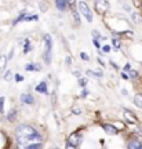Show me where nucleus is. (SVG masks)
<instances>
[{"instance_id": "72a5a7b5", "label": "nucleus", "mask_w": 142, "mask_h": 149, "mask_svg": "<svg viewBox=\"0 0 142 149\" xmlns=\"http://www.w3.org/2000/svg\"><path fill=\"white\" fill-rule=\"evenodd\" d=\"M53 149H58V148H53Z\"/></svg>"}, {"instance_id": "5701e85b", "label": "nucleus", "mask_w": 142, "mask_h": 149, "mask_svg": "<svg viewBox=\"0 0 142 149\" xmlns=\"http://www.w3.org/2000/svg\"><path fill=\"white\" fill-rule=\"evenodd\" d=\"M80 57L84 59V61H88V55H87L86 53H81V54H80Z\"/></svg>"}, {"instance_id": "7c9ffc66", "label": "nucleus", "mask_w": 142, "mask_h": 149, "mask_svg": "<svg viewBox=\"0 0 142 149\" xmlns=\"http://www.w3.org/2000/svg\"><path fill=\"white\" fill-rule=\"evenodd\" d=\"M13 54H14V50H11V53H10V55H8V57H7V58L10 59V58H13Z\"/></svg>"}, {"instance_id": "bb28decb", "label": "nucleus", "mask_w": 142, "mask_h": 149, "mask_svg": "<svg viewBox=\"0 0 142 149\" xmlns=\"http://www.w3.org/2000/svg\"><path fill=\"white\" fill-rule=\"evenodd\" d=\"M121 77H123V79H124V80H127V79H128V77H130V76H128V74H127V73H124V72H123V73H121Z\"/></svg>"}, {"instance_id": "f03ea898", "label": "nucleus", "mask_w": 142, "mask_h": 149, "mask_svg": "<svg viewBox=\"0 0 142 149\" xmlns=\"http://www.w3.org/2000/svg\"><path fill=\"white\" fill-rule=\"evenodd\" d=\"M44 42H46V53H44V59L47 64H51V48H53V42H51V36L46 35L44 36Z\"/></svg>"}, {"instance_id": "b1692460", "label": "nucleus", "mask_w": 142, "mask_h": 149, "mask_svg": "<svg viewBox=\"0 0 142 149\" xmlns=\"http://www.w3.org/2000/svg\"><path fill=\"white\" fill-rule=\"evenodd\" d=\"M15 80H17V81H22V80H24V77H22L21 74H15Z\"/></svg>"}, {"instance_id": "c756f323", "label": "nucleus", "mask_w": 142, "mask_h": 149, "mask_svg": "<svg viewBox=\"0 0 142 149\" xmlns=\"http://www.w3.org/2000/svg\"><path fill=\"white\" fill-rule=\"evenodd\" d=\"M66 64H68V65H70V64H72V59L69 58V57H68V58H66Z\"/></svg>"}, {"instance_id": "4468645a", "label": "nucleus", "mask_w": 142, "mask_h": 149, "mask_svg": "<svg viewBox=\"0 0 142 149\" xmlns=\"http://www.w3.org/2000/svg\"><path fill=\"white\" fill-rule=\"evenodd\" d=\"M134 104L137 105V107L142 108V97L141 95H137L135 98H134Z\"/></svg>"}, {"instance_id": "c85d7f7f", "label": "nucleus", "mask_w": 142, "mask_h": 149, "mask_svg": "<svg viewBox=\"0 0 142 149\" xmlns=\"http://www.w3.org/2000/svg\"><path fill=\"white\" fill-rule=\"evenodd\" d=\"M131 69V66H130V64H127L126 66H124V70H130Z\"/></svg>"}, {"instance_id": "f704fd0d", "label": "nucleus", "mask_w": 142, "mask_h": 149, "mask_svg": "<svg viewBox=\"0 0 142 149\" xmlns=\"http://www.w3.org/2000/svg\"><path fill=\"white\" fill-rule=\"evenodd\" d=\"M141 149H142V145H141Z\"/></svg>"}, {"instance_id": "f3484780", "label": "nucleus", "mask_w": 142, "mask_h": 149, "mask_svg": "<svg viewBox=\"0 0 142 149\" xmlns=\"http://www.w3.org/2000/svg\"><path fill=\"white\" fill-rule=\"evenodd\" d=\"M13 79V72L11 70H7L4 74V80H7V81H10V80Z\"/></svg>"}, {"instance_id": "39448f33", "label": "nucleus", "mask_w": 142, "mask_h": 149, "mask_svg": "<svg viewBox=\"0 0 142 149\" xmlns=\"http://www.w3.org/2000/svg\"><path fill=\"white\" fill-rule=\"evenodd\" d=\"M69 4H70L69 1H63V0H58V1H55V6H57V8L59 11H65L66 8H68Z\"/></svg>"}, {"instance_id": "1a4fd4ad", "label": "nucleus", "mask_w": 142, "mask_h": 149, "mask_svg": "<svg viewBox=\"0 0 142 149\" xmlns=\"http://www.w3.org/2000/svg\"><path fill=\"white\" fill-rule=\"evenodd\" d=\"M141 145H142L141 141L132 139V141H130V144H128V149H141Z\"/></svg>"}, {"instance_id": "f8f14e48", "label": "nucleus", "mask_w": 142, "mask_h": 149, "mask_svg": "<svg viewBox=\"0 0 142 149\" xmlns=\"http://www.w3.org/2000/svg\"><path fill=\"white\" fill-rule=\"evenodd\" d=\"M25 69L26 70H40L42 69V66L37 64H28L26 66H25Z\"/></svg>"}, {"instance_id": "6e6552de", "label": "nucleus", "mask_w": 142, "mask_h": 149, "mask_svg": "<svg viewBox=\"0 0 142 149\" xmlns=\"http://www.w3.org/2000/svg\"><path fill=\"white\" fill-rule=\"evenodd\" d=\"M102 128L105 130L108 134H111V135H115V134H117V130H116V127H113L112 124H104L102 126Z\"/></svg>"}, {"instance_id": "2f4dec72", "label": "nucleus", "mask_w": 142, "mask_h": 149, "mask_svg": "<svg viewBox=\"0 0 142 149\" xmlns=\"http://www.w3.org/2000/svg\"><path fill=\"white\" fill-rule=\"evenodd\" d=\"M121 94H124V95H127L128 93H127V90H121Z\"/></svg>"}, {"instance_id": "412c9836", "label": "nucleus", "mask_w": 142, "mask_h": 149, "mask_svg": "<svg viewBox=\"0 0 142 149\" xmlns=\"http://www.w3.org/2000/svg\"><path fill=\"white\" fill-rule=\"evenodd\" d=\"M73 15H74L76 22H77V24H80V18H79V15H77V11H76V10H73Z\"/></svg>"}, {"instance_id": "473e14b6", "label": "nucleus", "mask_w": 142, "mask_h": 149, "mask_svg": "<svg viewBox=\"0 0 142 149\" xmlns=\"http://www.w3.org/2000/svg\"><path fill=\"white\" fill-rule=\"evenodd\" d=\"M66 149H76V148H72V146H69V145H66Z\"/></svg>"}, {"instance_id": "a878e982", "label": "nucleus", "mask_w": 142, "mask_h": 149, "mask_svg": "<svg viewBox=\"0 0 142 149\" xmlns=\"http://www.w3.org/2000/svg\"><path fill=\"white\" fill-rule=\"evenodd\" d=\"M113 44H115V47H116V48L120 47V42H119V40H113Z\"/></svg>"}, {"instance_id": "9d476101", "label": "nucleus", "mask_w": 142, "mask_h": 149, "mask_svg": "<svg viewBox=\"0 0 142 149\" xmlns=\"http://www.w3.org/2000/svg\"><path fill=\"white\" fill-rule=\"evenodd\" d=\"M36 91H39V93H43V94H47V83L46 81H42L40 84L36 87Z\"/></svg>"}, {"instance_id": "7ed1b4c3", "label": "nucleus", "mask_w": 142, "mask_h": 149, "mask_svg": "<svg viewBox=\"0 0 142 149\" xmlns=\"http://www.w3.org/2000/svg\"><path fill=\"white\" fill-rule=\"evenodd\" d=\"M77 7H79L80 13L86 17V19H87V21L88 22L93 21V14H91V10H90V7L87 6L86 1H79V3H77Z\"/></svg>"}, {"instance_id": "6ab92c4d", "label": "nucleus", "mask_w": 142, "mask_h": 149, "mask_svg": "<svg viewBox=\"0 0 142 149\" xmlns=\"http://www.w3.org/2000/svg\"><path fill=\"white\" fill-rule=\"evenodd\" d=\"M4 109V97H0V112H3Z\"/></svg>"}, {"instance_id": "4be33fe9", "label": "nucleus", "mask_w": 142, "mask_h": 149, "mask_svg": "<svg viewBox=\"0 0 142 149\" xmlns=\"http://www.w3.org/2000/svg\"><path fill=\"white\" fill-rule=\"evenodd\" d=\"M79 84L81 86V87H84V86L87 84V80H86V79H80L79 80Z\"/></svg>"}, {"instance_id": "20e7f679", "label": "nucleus", "mask_w": 142, "mask_h": 149, "mask_svg": "<svg viewBox=\"0 0 142 149\" xmlns=\"http://www.w3.org/2000/svg\"><path fill=\"white\" fill-rule=\"evenodd\" d=\"M80 141H81V135L79 133H73L69 135L68 138V145L69 146H72V148H77L80 145Z\"/></svg>"}, {"instance_id": "a211bd4d", "label": "nucleus", "mask_w": 142, "mask_h": 149, "mask_svg": "<svg viewBox=\"0 0 142 149\" xmlns=\"http://www.w3.org/2000/svg\"><path fill=\"white\" fill-rule=\"evenodd\" d=\"M15 115H17L15 111H11L10 113H8V120H10V122H13V120L15 119Z\"/></svg>"}, {"instance_id": "f257e3e1", "label": "nucleus", "mask_w": 142, "mask_h": 149, "mask_svg": "<svg viewBox=\"0 0 142 149\" xmlns=\"http://www.w3.org/2000/svg\"><path fill=\"white\" fill-rule=\"evenodd\" d=\"M15 138L18 146H36L42 145V137L36 131V128L28 124H21L15 128Z\"/></svg>"}, {"instance_id": "cd10ccee", "label": "nucleus", "mask_w": 142, "mask_h": 149, "mask_svg": "<svg viewBox=\"0 0 142 149\" xmlns=\"http://www.w3.org/2000/svg\"><path fill=\"white\" fill-rule=\"evenodd\" d=\"M94 46H95V47H98V48L101 47V46H100V43H98V40H97V39H94Z\"/></svg>"}, {"instance_id": "423d86ee", "label": "nucleus", "mask_w": 142, "mask_h": 149, "mask_svg": "<svg viewBox=\"0 0 142 149\" xmlns=\"http://www.w3.org/2000/svg\"><path fill=\"white\" fill-rule=\"evenodd\" d=\"M95 6H97V8H98L100 13H104V11L108 10L109 3H108V1H95Z\"/></svg>"}, {"instance_id": "0eeeda50", "label": "nucleus", "mask_w": 142, "mask_h": 149, "mask_svg": "<svg viewBox=\"0 0 142 149\" xmlns=\"http://www.w3.org/2000/svg\"><path fill=\"white\" fill-rule=\"evenodd\" d=\"M21 101L24 102V104H33L35 102V98L31 95V94H21Z\"/></svg>"}, {"instance_id": "aec40b11", "label": "nucleus", "mask_w": 142, "mask_h": 149, "mask_svg": "<svg viewBox=\"0 0 142 149\" xmlns=\"http://www.w3.org/2000/svg\"><path fill=\"white\" fill-rule=\"evenodd\" d=\"M130 77H132V79H137V77H138V73L135 72V70H131V72H130Z\"/></svg>"}, {"instance_id": "ddd939ff", "label": "nucleus", "mask_w": 142, "mask_h": 149, "mask_svg": "<svg viewBox=\"0 0 142 149\" xmlns=\"http://www.w3.org/2000/svg\"><path fill=\"white\" fill-rule=\"evenodd\" d=\"M7 57H0V70H3L6 68V65H7Z\"/></svg>"}, {"instance_id": "2eb2a0df", "label": "nucleus", "mask_w": 142, "mask_h": 149, "mask_svg": "<svg viewBox=\"0 0 142 149\" xmlns=\"http://www.w3.org/2000/svg\"><path fill=\"white\" fill-rule=\"evenodd\" d=\"M87 74L88 76H94V77H101L102 76L101 72H93V70H87Z\"/></svg>"}, {"instance_id": "393cba45", "label": "nucleus", "mask_w": 142, "mask_h": 149, "mask_svg": "<svg viewBox=\"0 0 142 149\" xmlns=\"http://www.w3.org/2000/svg\"><path fill=\"white\" fill-rule=\"evenodd\" d=\"M102 50H104L105 53H109V51H111V47H109V46H104V47H102Z\"/></svg>"}, {"instance_id": "dca6fc26", "label": "nucleus", "mask_w": 142, "mask_h": 149, "mask_svg": "<svg viewBox=\"0 0 142 149\" xmlns=\"http://www.w3.org/2000/svg\"><path fill=\"white\" fill-rule=\"evenodd\" d=\"M17 149H42V145H36V146H18L17 145Z\"/></svg>"}, {"instance_id": "9b49d317", "label": "nucleus", "mask_w": 142, "mask_h": 149, "mask_svg": "<svg viewBox=\"0 0 142 149\" xmlns=\"http://www.w3.org/2000/svg\"><path fill=\"white\" fill-rule=\"evenodd\" d=\"M124 116L128 119V122H132V123L137 122V116H135V115H132L131 112L127 111V109H124Z\"/></svg>"}]
</instances>
